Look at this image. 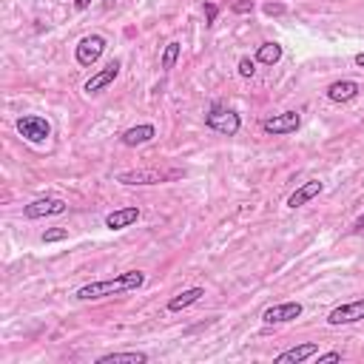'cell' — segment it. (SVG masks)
I'll use <instances>...</instances> for the list:
<instances>
[{"mask_svg": "<svg viewBox=\"0 0 364 364\" xmlns=\"http://www.w3.org/2000/svg\"><path fill=\"white\" fill-rule=\"evenodd\" d=\"M205 126L217 134H225V137H233L239 129H242V119L233 108H225L222 103H214L210 111L205 114Z\"/></svg>", "mask_w": 364, "mask_h": 364, "instance_id": "2", "label": "cell"}, {"mask_svg": "<svg viewBox=\"0 0 364 364\" xmlns=\"http://www.w3.org/2000/svg\"><path fill=\"white\" fill-rule=\"evenodd\" d=\"M301 316V305L299 301H279V305H273L262 313V322L265 324H285V322H293Z\"/></svg>", "mask_w": 364, "mask_h": 364, "instance_id": "8", "label": "cell"}, {"mask_svg": "<svg viewBox=\"0 0 364 364\" xmlns=\"http://www.w3.org/2000/svg\"><path fill=\"white\" fill-rule=\"evenodd\" d=\"M145 285V273L142 270H126L119 273L114 279H100V282H91V285H83L74 299L80 301H94V299H106V296H117V293H129V290H137Z\"/></svg>", "mask_w": 364, "mask_h": 364, "instance_id": "1", "label": "cell"}, {"mask_svg": "<svg viewBox=\"0 0 364 364\" xmlns=\"http://www.w3.org/2000/svg\"><path fill=\"white\" fill-rule=\"evenodd\" d=\"M74 6H77L80 12H85V9L91 6V0H74Z\"/></svg>", "mask_w": 364, "mask_h": 364, "instance_id": "27", "label": "cell"}, {"mask_svg": "<svg viewBox=\"0 0 364 364\" xmlns=\"http://www.w3.org/2000/svg\"><path fill=\"white\" fill-rule=\"evenodd\" d=\"M202 296H205V290H202V288H188V290L176 293V296L168 301V311H171V313H179V311H185V308L197 305V301H199Z\"/></svg>", "mask_w": 364, "mask_h": 364, "instance_id": "16", "label": "cell"}, {"mask_svg": "<svg viewBox=\"0 0 364 364\" xmlns=\"http://www.w3.org/2000/svg\"><path fill=\"white\" fill-rule=\"evenodd\" d=\"M350 231H353V233H364V214H361V217L353 222V228H350Z\"/></svg>", "mask_w": 364, "mask_h": 364, "instance_id": "26", "label": "cell"}, {"mask_svg": "<svg viewBox=\"0 0 364 364\" xmlns=\"http://www.w3.org/2000/svg\"><path fill=\"white\" fill-rule=\"evenodd\" d=\"M179 51H182V46H179L176 40H171V43L165 46V51H163V69H165V72H171V69L176 66V60H179Z\"/></svg>", "mask_w": 364, "mask_h": 364, "instance_id": "19", "label": "cell"}, {"mask_svg": "<svg viewBox=\"0 0 364 364\" xmlns=\"http://www.w3.org/2000/svg\"><path fill=\"white\" fill-rule=\"evenodd\" d=\"M17 131H20V137H26L28 142L40 145V142H46V140H49L51 126H49V119H46V117H38V114H23V117L17 119Z\"/></svg>", "mask_w": 364, "mask_h": 364, "instance_id": "3", "label": "cell"}, {"mask_svg": "<svg viewBox=\"0 0 364 364\" xmlns=\"http://www.w3.org/2000/svg\"><path fill=\"white\" fill-rule=\"evenodd\" d=\"M313 356H319V345L308 342V345H299V347H290V350L279 353V356H276V364H301V361H308V358H313Z\"/></svg>", "mask_w": 364, "mask_h": 364, "instance_id": "14", "label": "cell"}, {"mask_svg": "<svg viewBox=\"0 0 364 364\" xmlns=\"http://www.w3.org/2000/svg\"><path fill=\"white\" fill-rule=\"evenodd\" d=\"M157 137V129L154 126H134V129H129V131H123V137H119V142L123 145H129V148H134V145H145V142H151Z\"/></svg>", "mask_w": 364, "mask_h": 364, "instance_id": "15", "label": "cell"}, {"mask_svg": "<svg viewBox=\"0 0 364 364\" xmlns=\"http://www.w3.org/2000/svg\"><path fill=\"white\" fill-rule=\"evenodd\" d=\"M356 322H364V299L347 301V305H339V308H333L327 313V324H333V327L356 324Z\"/></svg>", "mask_w": 364, "mask_h": 364, "instance_id": "7", "label": "cell"}, {"mask_svg": "<svg viewBox=\"0 0 364 364\" xmlns=\"http://www.w3.org/2000/svg\"><path fill=\"white\" fill-rule=\"evenodd\" d=\"M148 356L134 350V353H108V356H100L97 364H145Z\"/></svg>", "mask_w": 364, "mask_h": 364, "instance_id": "17", "label": "cell"}, {"mask_svg": "<svg viewBox=\"0 0 364 364\" xmlns=\"http://www.w3.org/2000/svg\"><path fill=\"white\" fill-rule=\"evenodd\" d=\"M63 239H69V231H66V228H51V231L43 233L46 245H51V242H63Z\"/></svg>", "mask_w": 364, "mask_h": 364, "instance_id": "21", "label": "cell"}, {"mask_svg": "<svg viewBox=\"0 0 364 364\" xmlns=\"http://www.w3.org/2000/svg\"><path fill=\"white\" fill-rule=\"evenodd\" d=\"M262 9H265V15H267V17H279V15H285V12H288V6H285V3H273V0H270V3H265Z\"/></svg>", "mask_w": 364, "mask_h": 364, "instance_id": "22", "label": "cell"}, {"mask_svg": "<svg viewBox=\"0 0 364 364\" xmlns=\"http://www.w3.org/2000/svg\"><path fill=\"white\" fill-rule=\"evenodd\" d=\"M217 15H220V9H217L214 3H205V23H208V26H214Z\"/></svg>", "mask_w": 364, "mask_h": 364, "instance_id": "24", "label": "cell"}, {"mask_svg": "<svg viewBox=\"0 0 364 364\" xmlns=\"http://www.w3.org/2000/svg\"><path fill=\"white\" fill-rule=\"evenodd\" d=\"M140 220V208L137 205H129V208H117L106 217V228L111 231H123V228H131L134 222Z\"/></svg>", "mask_w": 364, "mask_h": 364, "instance_id": "11", "label": "cell"}, {"mask_svg": "<svg viewBox=\"0 0 364 364\" xmlns=\"http://www.w3.org/2000/svg\"><path fill=\"white\" fill-rule=\"evenodd\" d=\"M114 3H117V0H106V9H111Z\"/></svg>", "mask_w": 364, "mask_h": 364, "instance_id": "29", "label": "cell"}, {"mask_svg": "<svg viewBox=\"0 0 364 364\" xmlns=\"http://www.w3.org/2000/svg\"><path fill=\"white\" fill-rule=\"evenodd\" d=\"M119 69H123V66H119V60H111V63H108L103 72H97L91 80H85V85H83L85 94H100L103 88H108V85L119 77Z\"/></svg>", "mask_w": 364, "mask_h": 364, "instance_id": "10", "label": "cell"}, {"mask_svg": "<svg viewBox=\"0 0 364 364\" xmlns=\"http://www.w3.org/2000/svg\"><path fill=\"white\" fill-rule=\"evenodd\" d=\"M233 12H236V15H248V12H254V0H239V3H233Z\"/></svg>", "mask_w": 364, "mask_h": 364, "instance_id": "23", "label": "cell"}, {"mask_svg": "<svg viewBox=\"0 0 364 364\" xmlns=\"http://www.w3.org/2000/svg\"><path fill=\"white\" fill-rule=\"evenodd\" d=\"M358 83L356 80H336V83H330L327 85V97L333 100V103H350V100H356L358 97Z\"/></svg>", "mask_w": 364, "mask_h": 364, "instance_id": "12", "label": "cell"}, {"mask_svg": "<svg viewBox=\"0 0 364 364\" xmlns=\"http://www.w3.org/2000/svg\"><path fill=\"white\" fill-rule=\"evenodd\" d=\"M103 51H106V38L103 35H85L77 43V49H74L80 66H94L97 60L103 57Z\"/></svg>", "mask_w": 364, "mask_h": 364, "instance_id": "5", "label": "cell"}, {"mask_svg": "<svg viewBox=\"0 0 364 364\" xmlns=\"http://www.w3.org/2000/svg\"><path fill=\"white\" fill-rule=\"evenodd\" d=\"M176 174H163V171H126V174H119L117 182H123V185H160V182L171 179Z\"/></svg>", "mask_w": 364, "mask_h": 364, "instance_id": "9", "label": "cell"}, {"mask_svg": "<svg viewBox=\"0 0 364 364\" xmlns=\"http://www.w3.org/2000/svg\"><path fill=\"white\" fill-rule=\"evenodd\" d=\"M256 60H259V63H265V66H276L282 60V46L279 43H262L256 49Z\"/></svg>", "mask_w": 364, "mask_h": 364, "instance_id": "18", "label": "cell"}, {"mask_svg": "<svg viewBox=\"0 0 364 364\" xmlns=\"http://www.w3.org/2000/svg\"><path fill=\"white\" fill-rule=\"evenodd\" d=\"M254 74H256V63H254L251 57H242V60H239V77H245V80H251Z\"/></svg>", "mask_w": 364, "mask_h": 364, "instance_id": "20", "label": "cell"}, {"mask_svg": "<svg viewBox=\"0 0 364 364\" xmlns=\"http://www.w3.org/2000/svg\"><path fill=\"white\" fill-rule=\"evenodd\" d=\"M299 126H301V114H299V111L273 114V117H267L265 123H262L265 134H273V137H279V134H293V131H299Z\"/></svg>", "mask_w": 364, "mask_h": 364, "instance_id": "6", "label": "cell"}, {"mask_svg": "<svg viewBox=\"0 0 364 364\" xmlns=\"http://www.w3.org/2000/svg\"><path fill=\"white\" fill-rule=\"evenodd\" d=\"M322 188H324V185H322L319 179H311V182H305V185H299V188L288 197V208L296 210V208H301V205H308L311 199H316V197L322 194Z\"/></svg>", "mask_w": 364, "mask_h": 364, "instance_id": "13", "label": "cell"}, {"mask_svg": "<svg viewBox=\"0 0 364 364\" xmlns=\"http://www.w3.org/2000/svg\"><path fill=\"white\" fill-rule=\"evenodd\" d=\"M327 361H342V353H319V364H327Z\"/></svg>", "mask_w": 364, "mask_h": 364, "instance_id": "25", "label": "cell"}, {"mask_svg": "<svg viewBox=\"0 0 364 364\" xmlns=\"http://www.w3.org/2000/svg\"><path fill=\"white\" fill-rule=\"evenodd\" d=\"M60 214H66V202L57 197H43V199H35L23 208L26 220H43V217H60Z\"/></svg>", "mask_w": 364, "mask_h": 364, "instance_id": "4", "label": "cell"}, {"mask_svg": "<svg viewBox=\"0 0 364 364\" xmlns=\"http://www.w3.org/2000/svg\"><path fill=\"white\" fill-rule=\"evenodd\" d=\"M356 66H361V69H364V54H356Z\"/></svg>", "mask_w": 364, "mask_h": 364, "instance_id": "28", "label": "cell"}]
</instances>
